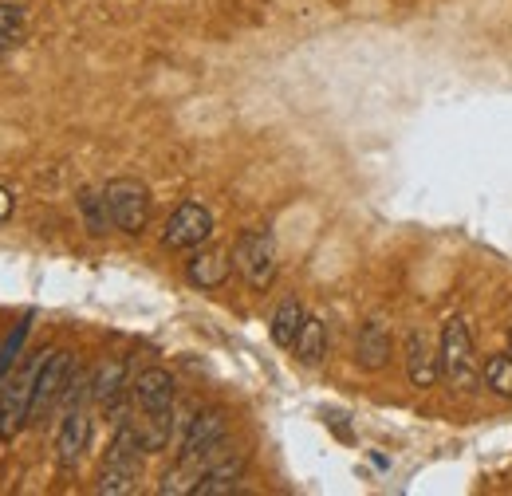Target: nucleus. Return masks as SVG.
<instances>
[{
	"label": "nucleus",
	"mask_w": 512,
	"mask_h": 496,
	"mask_svg": "<svg viewBox=\"0 0 512 496\" xmlns=\"http://www.w3.org/2000/svg\"><path fill=\"white\" fill-rule=\"evenodd\" d=\"M142 453H146V449H142L138 426H134V422H123L115 441H111V449H107V457H103L95 493H103V496L134 493V481H138V473H142Z\"/></svg>",
	"instance_id": "1"
},
{
	"label": "nucleus",
	"mask_w": 512,
	"mask_h": 496,
	"mask_svg": "<svg viewBox=\"0 0 512 496\" xmlns=\"http://www.w3.org/2000/svg\"><path fill=\"white\" fill-rule=\"evenodd\" d=\"M442 378H446L453 390L469 394L473 386H481V363L473 355V331L461 315H453L446 327H442Z\"/></svg>",
	"instance_id": "2"
},
{
	"label": "nucleus",
	"mask_w": 512,
	"mask_h": 496,
	"mask_svg": "<svg viewBox=\"0 0 512 496\" xmlns=\"http://www.w3.org/2000/svg\"><path fill=\"white\" fill-rule=\"evenodd\" d=\"M52 355V351H48ZM44 351H36V359L24 367L20 374H12L0 386V441H12L28 422H32V390H36V374L48 359Z\"/></svg>",
	"instance_id": "3"
},
{
	"label": "nucleus",
	"mask_w": 512,
	"mask_h": 496,
	"mask_svg": "<svg viewBox=\"0 0 512 496\" xmlns=\"http://www.w3.org/2000/svg\"><path fill=\"white\" fill-rule=\"evenodd\" d=\"M233 264H237V272L245 276V284L253 292H268L272 280H276V268H280L276 237L268 229H245L237 237V245H233Z\"/></svg>",
	"instance_id": "4"
},
{
	"label": "nucleus",
	"mask_w": 512,
	"mask_h": 496,
	"mask_svg": "<svg viewBox=\"0 0 512 496\" xmlns=\"http://www.w3.org/2000/svg\"><path fill=\"white\" fill-rule=\"evenodd\" d=\"M103 193H107L115 229H123L127 237H142L150 225V189L138 178H115V182H107Z\"/></svg>",
	"instance_id": "5"
},
{
	"label": "nucleus",
	"mask_w": 512,
	"mask_h": 496,
	"mask_svg": "<svg viewBox=\"0 0 512 496\" xmlns=\"http://www.w3.org/2000/svg\"><path fill=\"white\" fill-rule=\"evenodd\" d=\"M213 237V213L197 201H186L170 213L166 229H162V245L166 248H201Z\"/></svg>",
	"instance_id": "6"
},
{
	"label": "nucleus",
	"mask_w": 512,
	"mask_h": 496,
	"mask_svg": "<svg viewBox=\"0 0 512 496\" xmlns=\"http://www.w3.org/2000/svg\"><path fill=\"white\" fill-rule=\"evenodd\" d=\"M174 374L166 367H146L134 378V402L142 410V418H174Z\"/></svg>",
	"instance_id": "7"
},
{
	"label": "nucleus",
	"mask_w": 512,
	"mask_h": 496,
	"mask_svg": "<svg viewBox=\"0 0 512 496\" xmlns=\"http://www.w3.org/2000/svg\"><path fill=\"white\" fill-rule=\"evenodd\" d=\"M225 434H229V418L221 410H201L186 422L178 457H209V453H217L225 445Z\"/></svg>",
	"instance_id": "8"
},
{
	"label": "nucleus",
	"mask_w": 512,
	"mask_h": 496,
	"mask_svg": "<svg viewBox=\"0 0 512 496\" xmlns=\"http://www.w3.org/2000/svg\"><path fill=\"white\" fill-rule=\"evenodd\" d=\"M67 378H71V351H52L44 359V367L36 374V390H32V422H44V414L60 402Z\"/></svg>",
	"instance_id": "9"
},
{
	"label": "nucleus",
	"mask_w": 512,
	"mask_h": 496,
	"mask_svg": "<svg viewBox=\"0 0 512 496\" xmlns=\"http://www.w3.org/2000/svg\"><path fill=\"white\" fill-rule=\"evenodd\" d=\"M221 449H225V445H221ZM221 449H217V457L205 465L201 481L193 485V496H225L241 489V477H245L249 457H245V453H221Z\"/></svg>",
	"instance_id": "10"
},
{
	"label": "nucleus",
	"mask_w": 512,
	"mask_h": 496,
	"mask_svg": "<svg viewBox=\"0 0 512 496\" xmlns=\"http://www.w3.org/2000/svg\"><path fill=\"white\" fill-rule=\"evenodd\" d=\"M402 347H406V374H410V382L418 390L438 386V378H442V351L430 347V339L422 331H406Z\"/></svg>",
	"instance_id": "11"
},
{
	"label": "nucleus",
	"mask_w": 512,
	"mask_h": 496,
	"mask_svg": "<svg viewBox=\"0 0 512 496\" xmlns=\"http://www.w3.org/2000/svg\"><path fill=\"white\" fill-rule=\"evenodd\" d=\"M87 437H91V418H87V410L79 402V406L64 410V422H60V434H56V461H60V469H75L79 465V457L87 449Z\"/></svg>",
	"instance_id": "12"
},
{
	"label": "nucleus",
	"mask_w": 512,
	"mask_h": 496,
	"mask_svg": "<svg viewBox=\"0 0 512 496\" xmlns=\"http://www.w3.org/2000/svg\"><path fill=\"white\" fill-rule=\"evenodd\" d=\"M394 355V343H390V331H386L379 319H367L355 335V363L363 371H383Z\"/></svg>",
	"instance_id": "13"
},
{
	"label": "nucleus",
	"mask_w": 512,
	"mask_h": 496,
	"mask_svg": "<svg viewBox=\"0 0 512 496\" xmlns=\"http://www.w3.org/2000/svg\"><path fill=\"white\" fill-rule=\"evenodd\" d=\"M190 280L197 288H221L225 280H229V260H225V252H217V248H209V252H193L190 260Z\"/></svg>",
	"instance_id": "14"
},
{
	"label": "nucleus",
	"mask_w": 512,
	"mask_h": 496,
	"mask_svg": "<svg viewBox=\"0 0 512 496\" xmlns=\"http://www.w3.org/2000/svg\"><path fill=\"white\" fill-rule=\"evenodd\" d=\"M304 319H308V311L300 300H284L276 315H272V343L276 347H284V351H292L296 347V335H300V327H304Z\"/></svg>",
	"instance_id": "15"
},
{
	"label": "nucleus",
	"mask_w": 512,
	"mask_h": 496,
	"mask_svg": "<svg viewBox=\"0 0 512 496\" xmlns=\"http://www.w3.org/2000/svg\"><path fill=\"white\" fill-rule=\"evenodd\" d=\"M123 386H127V363H123V359L99 367V374L91 378V394H95V402H99L103 410H115V406H119Z\"/></svg>",
	"instance_id": "16"
},
{
	"label": "nucleus",
	"mask_w": 512,
	"mask_h": 496,
	"mask_svg": "<svg viewBox=\"0 0 512 496\" xmlns=\"http://www.w3.org/2000/svg\"><path fill=\"white\" fill-rule=\"evenodd\" d=\"M292 351H296V359H300L304 367H320L323 355H327V327H323V319H316V315L304 319V327H300Z\"/></svg>",
	"instance_id": "17"
},
{
	"label": "nucleus",
	"mask_w": 512,
	"mask_h": 496,
	"mask_svg": "<svg viewBox=\"0 0 512 496\" xmlns=\"http://www.w3.org/2000/svg\"><path fill=\"white\" fill-rule=\"evenodd\" d=\"M481 386H485L489 394H497V398L512 402V355H509V347H505V351H497V355H489V359L481 363Z\"/></svg>",
	"instance_id": "18"
},
{
	"label": "nucleus",
	"mask_w": 512,
	"mask_h": 496,
	"mask_svg": "<svg viewBox=\"0 0 512 496\" xmlns=\"http://www.w3.org/2000/svg\"><path fill=\"white\" fill-rule=\"evenodd\" d=\"M79 213H83V229L91 237H103L115 221H111V205H107V193H95V189H83L79 193Z\"/></svg>",
	"instance_id": "19"
},
{
	"label": "nucleus",
	"mask_w": 512,
	"mask_h": 496,
	"mask_svg": "<svg viewBox=\"0 0 512 496\" xmlns=\"http://www.w3.org/2000/svg\"><path fill=\"white\" fill-rule=\"evenodd\" d=\"M28 331H32V315H24V319H20V323L8 331V339L0 343V382H4V374L12 371V363L20 359V347H24Z\"/></svg>",
	"instance_id": "20"
},
{
	"label": "nucleus",
	"mask_w": 512,
	"mask_h": 496,
	"mask_svg": "<svg viewBox=\"0 0 512 496\" xmlns=\"http://www.w3.org/2000/svg\"><path fill=\"white\" fill-rule=\"evenodd\" d=\"M24 28V8L20 4H0V36Z\"/></svg>",
	"instance_id": "21"
},
{
	"label": "nucleus",
	"mask_w": 512,
	"mask_h": 496,
	"mask_svg": "<svg viewBox=\"0 0 512 496\" xmlns=\"http://www.w3.org/2000/svg\"><path fill=\"white\" fill-rule=\"evenodd\" d=\"M8 217H12V193L0 189V221H8Z\"/></svg>",
	"instance_id": "22"
},
{
	"label": "nucleus",
	"mask_w": 512,
	"mask_h": 496,
	"mask_svg": "<svg viewBox=\"0 0 512 496\" xmlns=\"http://www.w3.org/2000/svg\"><path fill=\"white\" fill-rule=\"evenodd\" d=\"M509 355H512V327H509Z\"/></svg>",
	"instance_id": "23"
}]
</instances>
